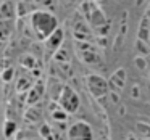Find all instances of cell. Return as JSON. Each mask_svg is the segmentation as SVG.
<instances>
[{"mask_svg":"<svg viewBox=\"0 0 150 140\" xmlns=\"http://www.w3.org/2000/svg\"><path fill=\"white\" fill-rule=\"evenodd\" d=\"M31 26H33L34 36L39 40H47L57 29L58 21L52 13L44 10H36L31 13Z\"/></svg>","mask_w":150,"mask_h":140,"instance_id":"obj_1","label":"cell"},{"mask_svg":"<svg viewBox=\"0 0 150 140\" xmlns=\"http://www.w3.org/2000/svg\"><path fill=\"white\" fill-rule=\"evenodd\" d=\"M81 11H82L84 20H87V23L92 24L97 31L108 24V21H107V18H105L103 11H102L100 8H98V5L95 4V2H92V0H84V2H82Z\"/></svg>","mask_w":150,"mask_h":140,"instance_id":"obj_2","label":"cell"},{"mask_svg":"<svg viewBox=\"0 0 150 140\" xmlns=\"http://www.w3.org/2000/svg\"><path fill=\"white\" fill-rule=\"evenodd\" d=\"M57 103L69 114V113H76V111L79 110L81 100H79L78 94H76L69 85H63L62 90H60L58 98H57Z\"/></svg>","mask_w":150,"mask_h":140,"instance_id":"obj_3","label":"cell"},{"mask_svg":"<svg viewBox=\"0 0 150 140\" xmlns=\"http://www.w3.org/2000/svg\"><path fill=\"white\" fill-rule=\"evenodd\" d=\"M84 81H86V85H87L89 92L97 98L103 97V95H107L108 92H110L108 81H105V79L98 74H87L84 77Z\"/></svg>","mask_w":150,"mask_h":140,"instance_id":"obj_4","label":"cell"},{"mask_svg":"<svg viewBox=\"0 0 150 140\" xmlns=\"http://www.w3.org/2000/svg\"><path fill=\"white\" fill-rule=\"evenodd\" d=\"M68 140H92V127L84 121H76L68 127Z\"/></svg>","mask_w":150,"mask_h":140,"instance_id":"obj_5","label":"cell"},{"mask_svg":"<svg viewBox=\"0 0 150 140\" xmlns=\"http://www.w3.org/2000/svg\"><path fill=\"white\" fill-rule=\"evenodd\" d=\"M126 79H127V74H126V69L124 68H120L111 74V77L108 79V87L110 90H115V92H121L126 85Z\"/></svg>","mask_w":150,"mask_h":140,"instance_id":"obj_6","label":"cell"},{"mask_svg":"<svg viewBox=\"0 0 150 140\" xmlns=\"http://www.w3.org/2000/svg\"><path fill=\"white\" fill-rule=\"evenodd\" d=\"M16 16V7L11 0H2L0 4V20L4 21H13Z\"/></svg>","mask_w":150,"mask_h":140,"instance_id":"obj_7","label":"cell"},{"mask_svg":"<svg viewBox=\"0 0 150 140\" xmlns=\"http://www.w3.org/2000/svg\"><path fill=\"white\" fill-rule=\"evenodd\" d=\"M44 95V84L40 81H37L36 84L33 85V87L29 89V94H28V105L29 106H33V105H36L37 101L40 100V97Z\"/></svg>","mask_w":150,"mask_h":140,"instance_id":"obj_8","label":"cell"},{"mask_svg":"<svg viewBox=\"0 0 150 140\" xmlns=\"http://www.w3.org/2000/svg\"><path fill=\"white\" fill-rule=\"evenodd\" d=\"M45 42H47V49H49L50 52L55 53L57 50L62 47V42H63V31L58 27V29H57L55 32H53L52 36H50L49 39L45 40Z\"/></svg>","mask_w":150,"mask_h":140,"instance_id":"obj_9","label":"cell"},{"mask_svg":"<svg viewBox=\"0 0 150 140\" xmlns=\"http://www.w3.org/2000/svg\"><path fill=\"white\" fill-rule=\"evenodd\" d=\"M79 56L87 65H98L100 63V55L95 52V47H92L89 50H79Z\"/></svg>","mask_w":150,"mask_h":140,"instance_id":"obj_10","label":"cell"},{"mask_svg":"<svg viewBox=\"0 0 150 140\" xmlns=\"http://www.w3.org/2000/svg\"><path fill=\"white\" fill-rule=\"evenodd\" d=\"M134 130H136L139 139H150V124L149 122L139 121V122L134 126Z\"/></svg>","mask_w":150,"mask_h":140,"instance_id":"obj_11","label":"cell"},{"mask_svg":"<svg viewBox=\"0 0 150 140\" xmlns=\"http://www.w3.org/2000/svg\"><path fill=\"white\" fill-rule=\"evenodd\" d=\"M11 31H13V24H11V21L0 20V42L7 40L8 36L11 34Z\"/></svg>","mask_w":150,"mask_h":140,"instance_id":"obj_12","label":"cell"},{"mask_svg":"<svg viewBox=\"0 0 150 140\" xmlns=\"http://www.w3.org/2000/svg\"><path fill=\"white\" fill-rule=\"evenodd\" d=\"M50 114H52V119H55V121H62L63 122V121L68 119V113H66L58 103H55V108L50 110Z\"/></svg>","mask_w":150,"mask_h":140,"instance_id":"obj_13","label":"cell"},{"mask_svg":"<svg viewBox=\"0 0 150 140\" xmlns=\"http://www.w3.org/2000/svg\"><path fill=\"white\" fill-rule=\"evenodd\" d=\"M136 53H137L139 56H147V55H150V44L145 42V40L137 39V40H136Z\"/></svg>","mask_w":150,"mask_h":140,"instance_id":"obj_14","label":"cell"},{"mask_svg":"<svg viewBox=\"0 0 150 140\" xmlns=\"http://www.w3.org/2000/svg\"><path fill=\"white\" fill-rule=\"evenodd\" d=\"M55 61L60 63V66H62L63 63L68 66V63H69V53H68V50H66L65 47H60V49L55 52Z\"/></svg>","mask_w":150,"mask_h":140,"instance_id":"obj_15","label":"cell"},{"mask_svg":"<svg viewBox=\"0 0 150 140\" xmlns=\"http://www.w3.org/2000/svg\"><path fill=\"white\" fill-rule=\"evenodd\" d=\"M39 119H40V110L39 108L31 106L29 110L24 113V121H28V122H37Z\"/></svg>","mask_w":150,"mask_h":140,"instance_id":"obj_16","label":"cell"},{"mask_svg":"<svg viewBox=\"0 0 150 140\" xmlns=\"http://www.w3.org/2000/svg\"><path fill=\"white\" fill-rule=\"evenodd\" d=\"M33 84H34V82L31 81V79H28L26 76H21V77L18 79L16 90H18V92H24V90H28V89L33 87Z\"/></svg>","mask_w":150,"mask_h":140,"instance_id":"obj_17","label":"cell"},{"mask_svg":"<svg viewBox=\"0 0 150 140\" xmlns=\"http://www.w3.org/2000/svg\"><path fill=\"white\" fill-rule=\"evenodd\" d=\"M40 135L45 140H55V132H52L50 126H47V124H44V126L40 127Z\"/></svg>","mask_w":150,"mask_h":140,"instance_id":"obj_18","label":"cell"},{"mask_svg":"<svg viewBox=\"0 0 150 140\" xmlns=\"http://www.w3.org/2000/svg\"><path fill=\"white\" fill-rule=\"evenodd\" d=\"M21 65L24 66L26 69H34V66H36V58L31 55H26L21 58Z\"/></svg>","mask_w":150,"mask_h":140,"instance_id":"obj_19","label":"cell"},{"mask_svg":"<svg viewBox=\"0 0 150 140\" xmlns=\"http://www.w3.org/2000/svg\"><path fill=\"white\" fill-rule=\"evenodd\" d=\"M4 132H5V137H11L15 132H16V124L13 122V121H7L5 122V127H4Z\"/></svg>","mask_w":150,"mask_h":140,"instance_id":"obj_20","label":"cell"},{"mask_svg":"<svg viewBox=\"0 0 150 140\" xmlns=\"http://www.w3.org/2000/svg\"><path fill=\"white\" fill-rule=\"evenodd\" d=\"M134 65L137 66V69H140V71H145L147 66H149V63H147V58H145V56H139V55H136Z\"/></svg>","mask_w":150,"mask_h":140,"instance_id":"obj_21","label":"cell"},{"mask_svg":"<svg viewBox=\"0 0 150 140\" xmlns=\"http://www.w3.org/2000/svg\"><path fill=\"white\" fill-rule=\"evenodd\" d=\"M11 77H13V69H11V68H8V69H4V74H2V79H4L5 82H8Z\"/></svg>","mask_w":150,"mask_h":140,"instance_id":"obj_22","label":"cell"},{"mask_svg":"<svg viewBox=\"0 0 150 140\" xmlns=\"http://www.w3.org/2000/svg\"><path fill=\"white\" fill-rule=\"evenodd\" d=\"M131 97H132V98H139V97H140V89H139V85H137V84H134V85H132V90H131Z\"/></svg>","mask_w":150,"mask_h":140,"instance_id":"obj_23","label":"cell"},{"mask_svg":"<svg viewBox=\"0 0 150 140\" xmlns=\"http://www.w3.org/2000/svg\"><path fill=\"white\" fill-rule=\"evenodd\" d=\"M110 100L113 101V103H120V92L110 90Z\"/></svg>","mask_w":150,"mask_h":140,"instance_id":"obj_24","label":"cell"},{"mask_svg":"<svg viewBox=\"0 0 150 140\" xmlns=\"http://www.w3.org/2000/svg\"><path fill=\"white\" fill-rule=\"evenodd\" d=\"M36 4H39V5H44V7H47V5H50L52 4V0H34Z\"/></svg>","mask_w":150,"mask_h":140,"instance_id":"obj_25","label":"cell"},{"mask_svg":"<svg viewBox=\"0 0 150 140\" xmlns=\"http://www.w3.org/2000/svg\"><path fill=\"white\" fill-rule=\"evenodd\" d=\"M126 140H137V135H134V134H129Z\"/></svg>","mask_w":150,"mask_h":140,"instance_id":"obj_26","label":"cell"},{"mask_svg":"<svg viewBox=\"0 0 150 140\" xmlns=\"http://www.w3.org/2000/svg\"><path fill=\"white\" fill-rule=\"evenodd\" d=\"M94 2H95V4L98 5V4H102V2H103V0H94Z\"/></svg>","mask_w":150,"mask_h":140,"instance_id":"obj_27","label":"cell"},{"mask_svg":"<svg viewBox=\"0 0 150 140\" xmlns=\"http://www.w3.org/2000/svg\"><path fill=\"white\" fill-rule=\"evenodd\" d=\"M137 140H150V139H139V137H137Z\"/></svg>","mask_w":150,"mask_h":140,"instance_id":"obj_28","label":"cell"},{"mask_svg":"<svg viewBox=\"0 0 150 140\" xmlns=\"http://www.w3.org/2000/svg\"><path fill=\"white\" fill-rule=\"evenodd\" d=\"M149 44H150V39H149Z\"/></svg>","mask_w":150,"mask_h":140,"instance_id":"obj_29","label":"cell"},{"mask_svg":"<svg viewBox=\"0 0 150 140\" xmlns=\"http://www.w3.org/2000/svg\"><path fill=\"white\" fill-rule=\"evenodd\" d=\"M0 4H2V0H0Z\"/></svg>","mask_w":150,"mask_h":140,"instance_id":"obj_30","label":"cell"}]
</instances>
